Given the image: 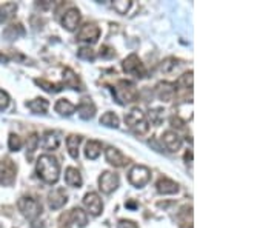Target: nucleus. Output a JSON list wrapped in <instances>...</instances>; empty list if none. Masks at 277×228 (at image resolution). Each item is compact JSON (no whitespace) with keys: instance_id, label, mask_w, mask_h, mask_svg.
Here are the masks:
<instances>
[{"instance_id":"f257e3e1","label":"nucleus","mask_w":277,"mask_h":228,"mask_svg":"<svg viewBox=\"0 0 277 228\" xmlns=\"http://www.w3.org/2000/svg\"><path fill=\"white\" fill-rule=\"evenodd\" d=\"M36 173L39 176V179H42L45 183H55L60 177V164L57 162V159L51 154H42L37 159V165H36Z\"/></svg>"},{"instance_id":"f03ea898","label":"nucleus","mask_w":277,"mask_h":228,"mask_svg":"<svg viewBox=\"0 0 277 228\" xmlns=\"http://www.w3.org/2000/svg\"><path fill=\"white\" fill-rule=\"evenodd\" d=\"M113 96L119 105H127L136 102L138 97V91L136 85L130 80H119L117 85L113 88Z\"/></svg>"},{"instance_id":"7ed1b4c3","label":"nucleus","mask_w":277,"mask_h":228,"mask_svg":"<svg viewBox=\"0 0 277 228\" xmlns=\"http://www.w3.org/2000/svg\"><path fill=\"white\" fill-rule=\"evenodd\" d=\"M125 123L137 134H145L149 130L146 116L140 108H133L128 114H125Z\"/></svg>"},{"instance_id":"20e7f679","label":"nucleus","mask_w":277,"mask_h":228,"mask_svg":"<svg viewBox=\"0 0 277 228\" xmlns=\"http://www.w3.org/2000/svg\"><path fill=\"white\" fill-rule=\"evenodd\" d=\"M71 224H74V225H77V227H80V228L87 227V224H88L87 213L83 211L82 208L76 207V208H73L71 211H68V213H65V215L60 216L59 225H60L62 228H71Z\"/></svg>"},{"instance_id":"39448f33","label":"nucleus","mask_w":277,"mask_h":228,"mask_svg":"<svg viewBox=\"0 0 277 228\" xmlns=\"http://www.w3.org/2000/svg\"><path fill=\"white\" fill-rule=\"evenodd\" d=\"M17 207H19L22 215L30 221H36L42 213V204L37 202L33 197H26V196L20 197L17 202Z\"/></svg>"},{"instance_id":"423d86ee","label":"nucleus","mask_w":277,"mask_h":228,"mask_svg":"<svg viewBox=\"0 0 277 228\" xmlns=\"http://www.w3.org/2000/svg\"><path fill=\"white\" fill-rule=\"evenodd\" d=\"M123 71L125 73H128V74H133L134 77L137 79H145L146 77V68L145 65L142 63V60L138 59V56L137 54H130L127 59L123 60Z\"/></svg>"},{"instance_id":"0eeeda50","label":"nucleus","mask_w":277,"mask_h":228,"mask_svg":"<svg viewBox=\"0 0 277 228\" xmlns=\"http://www.w3.org/2000/svg\"><path fill=\"white\" fill-rule=\"evenodd\" d=\"M128 180L137 188H142L151 180V170L145 165H134L128 174Z\"/></svg>"},{"instance_id":"6e6552de","label":"nucleus","mask_w":277,"mask_h":228,"mask_svg":"<svg viewBox=\"0 0 277 228\" xmlns=\"http://www.w3.org/2000/svg\"><path fill=\"white\" fill-rule=\"evenodd\" d=\"M119 183H120V179L116 173H113V171H103L102 176L99 177V188L105 194H111L113 191H116Z\"/></svg>"},{"instance_id":"1a4fd4ad","label":"nucleus","mask_w":277,"mask_h":228,"mask_svg":"<svg viewBox=\"0 0 277 228\" xmlns=\"http://www.w3.org/2000/svg\"><path fill=\"white\" fill-rule=\"evenodd\" d=\"M17 167L11 159L0 161V185H11L16 180Z\"/></svg>"},{"instance_id":"9d476101","label":"nucleus","mask_w":277,"mask_h":228,"mask_svg":"<svg viewBox=\"0 0 277 228\" xmlns=\"http://www.w3.org/2000/svg\"><path fill=\"white\" fill-rule=\"evenodd\" d=\"M100 37V28L95 23H87L80 28L76 39L79 42H88V44H95Z\"/></svg>"},{"instance_id":"9b49d317","label":"nucleus","mask_w":277,"mask_h":228,"mask_svg":"<svg viewBox=\"0 0 277 228\" xmlns=\"http://www.w3.org/2000/svg\"><path fill=\"white\" fill-rule=\"evenodd\" d=\"M83 205H85V208L91 213L92 216H99L103 210L102 199L97 193H87L85 197H83Z\"/></svg>"},{"instance_id":"f8f14e48","label":"nucleus","mask_w":277,"mask_h":228,"mask_svg":"<svg viewBox=\"0 0 277 228\" xmlns=\"http://www.w3.org/2000/svg\"><path fill=\"white\" fill-rule=\"evenodd\" d=\"M105 158H106V162H109L111 165H114L117 168L127 167L130 164V159L125 158V156L120 153V150H117L114 147H108L105 150Z\"/></svg>"},{"instance_id":"ddd939ff","label":"nucleus","mask_w":277,"mask_h":228,"mask_svg":"<svg viewBox=\"0 0 277 228\" xmlns=\"http://www.w3.org/2000/svg\"><path fill=\"white\" fill-rule=\"evenodd\" d=\"M68 202V194L63 188H55L48 194V204L51 210H60Z\"/></svg>"},{"instance_id":"4468645a","label":"nucleus","mask_w":277,"mask_h":228,"mask_svg":"<svg viewBox=\"0 0 277 228\" xmlns=\"http://www.w3.org/2000/svg\"><path fill=\"white\" fill-rule=\"evenodd\" d=\"M80 11L77 8H69L62 17V25L68 31H74L80 23Z\"/></svg>"},{"instance_id":"2eb2a0df","label":"nucleus","mask_w":277,"mask_h":228,"mask_svg":"<svg viewBox=\"0 0 277 228\" xmlns=\"http://www.w3.org/2000/svg\"><path fill=\"white\" fill-rule=\"evenodd\" d=\"M162 142H163L165 148L168 151H173V153L179 151L180 147H182V137L174 131H165L162 136Z\"/></svg>"},{"instance_id":"dca6fc26","label":"nucleus","mask_w":277,"mask_h":228,"mask_svg":"<svg viewBox=\"0 0 277 228\" xmlns=\"http://www.w3.org/2000/svg\"><path fill=\"white\" fill-rule=\"evenodd\" d=\"M77 113H79V116L83 119V120H90L94 117V114H95V105L94 102L91 101V99H82L80 104L76 107Z\"/></svg>"},{"instance_id":"f3484780","label":"nucleus","mask_w":277,"mask_h":228,"mask_svg":"<svg viewBox=\"0 0 277 228\" xmlns=\"http://www.w3.org/2000/svg\"><path fill=\"white\" fill-rule=\"evenodd\" d=\"M157 97L160 99L162 102H171L174 99L176 94V88H174V83L170 82H160L156 88Z\"/></svg>"},{"instance_id":"a211bd4d","label":"nucleus","mask_w":277,"mask_h":228,"mask_svg":"<svg viewBox=\"0 0 277 228\" xmlns=\"http://www.w3.org/2000/svg\"><path fill=\"white\" fill-rule=\"evenodd\" d=\"M156 188L160 194H176L179 191V185L170 177H160L156 183Z\"/></svg>"},{"instance_id":"6ab92c4d","label":"nucleus","mask_w":277,"mask_h":228,"mask_svg":"<svg viewBox=\"0 0 277 228\" xmlns=\"http://www.w3.org/2000/svg\"><path fill=\"white\" fill-rule=\"evenodd\" d=\"M179 227L180 228H192V207L191 205H185L180 208V211L176 216Z\"/></svg>"},{"instance_id":"aec40b11","label":"nucleus","mask_w":277,"mask_h":228,"mask_svg":"<svg viewBox=\"0 0 277 228\" xmlns=\"http://www.w3.org/2000/svg\"><path fill=\"white\" fill-rule=\"evenodd\" d=\"M65 182H66V185H69V187L80 188L82 183H83L80 171L74 167H68L66 171H65Z\"/></svg>"},{"instance_id":"412c9836","label":"nucleus","mask_w":277,"mask_h":228,"mask_svg":"<svg viewBox=\"0 0 277 228\" xmlns=\"http://www.w3.org/2000/svg\"><path fill=\"white\" fill-rule=\"evenodd\" d=\"M59 145H60V137L55 131H46L44 134V137H42V147H44L45 150H48V151L57 150Z\"/></svg>"},{"instance_id":"4be33fe9","label":"nucleus","mask_w":277,"mask_h":228,"mask_svg":"<svg viewBox=\"0 0 277 228\" xmlns=\"http://www.w3.org/2000/svg\"><path fill=\"white\" fill-rule=\"evenodd\" d=\"M54 110H55V113H59L60 116L69 117V116H73V114H74L76 105L69 102L68 99H59V101L55 102V105H54Z\"/></svg>"},{"instance_id":"5701e85b","label":"nucleus","mask_w":277,"mask_h":228,"mask_svg":"<svg viewBox=\"0 0 277 228\" xmlns=\"http://www.w3.org/2000/svg\"><path fill=\"white\" fill-rule=\"evenodd\" d=\"M63 85L65 87L73 88V90H77V91L82 90V83H80L77 74L71 68H65V71H63Z\"/></svg>"},{"instance_id":"b1692460","label":"nucleus","mask_w":277,"mask_h":228,"mask_svg":"<svg viewBox=\"0 0 277 228\" xmlns=\"http://www.w3.org/2000/svg\"><path fill=\"white\" fill-rule=\"evenodd\" d=\"M25 36V28L22 23H11L3 30V37L6 40H16Z\"/></svg>"},{"instance_id":"393cba45","label":"nucleus","mask_w":277,"mask_h":228,"mask_svg":"<svg viewBox=\"0 0 277 228\" xmlns=\"http://www.w3.org/2000/svg\"><path fill=\"white\" fill-rule=\"evenodd\" d=\"M26 107L30 108L34 114H46L48 108H49V102L44 97H37L34 101L26 102Z\"/></svg>"},{"instance_id":"a878e982","label":"nucleus","mask_w":277,"mask_h":228,"mask_svg":"<svg viewBox=\"0 0 277 228\" xmlns=\"http://www.w3.org/2000/svg\"><path fill=\"white\" fill-rule=\"evenodd\" d=\"M16 12H17L16 3L8 2V3L0 5V23H5V22L11 20L14 16H16Z\"/></svg>"},{"instance_id":"bb28decb","label":"nucleus","mask_w":277,"mask_h":228,"mask_svg":"<svg viewBox=\"0 0 277 228\" xmlns=\"http://www.w3.org/2000/svg\"><path fill=\"white\" fill-rule=\"evenodd\" d=\"M174 88H176V93L182 91V90H185V91L189 90L191 91L192 90V71H188V73L180 76L177 79V82L174 83Z\"/></svg>"},{"instance_id":"cd10ccee","label":"nucleus","mask_w":277,"mask_h":228,"mask_svg":"<svg viewBox=\"0 0 277 228\" xmlns=\"http://www.w3.org/2000/svg\"><path fill=\"white\" fill-rule=\"evenodd\" d=\"M82 142V137L80 136H76V134H71L68 136L66 139V147H68V153L71 156L73 159H77L79 158V145Z\"/></svg>"},{"instance_id":"c85d7f7f","label":"nucleus","mask_w":277,"mask_h":228,"mask_svg":"<svg viewBox=\"0 0 277 228\" xmlns=\"http://www.w3.org/2000/svg\"><path fill=\"white\" fill-rule=\"evenodd\" d=\"M39 144H40L39 134H37V133L30 134V137H28V140H26V159H28V162L33 161V156H34V153H36Z\"/></svg>"},{"instance_id":"c756f323","label":"nucleus","mask_w":277,"mask_h":228,"mask_svg":"<svg viewBox=\"0 0 277 228\" xmlns=\"http://www.w3.org/2000/svg\"><path fill=\"white\" fill-rule=\"evenodd\" d=\"M100 153H102V144H100V142L99 140H90L87 144V148H85L87 158L91 159V161H95L100 156Z\"/></svg>"},{"instance_id":"7c9ffc66","label":"nucleus","mask_w":277,"mask_h":228,"mask_svg":"<svg viewBox=\"0 0 277 228\" xmlns=\"http://www.w3.org/2000/svg\"><path fill=\"white\" fill-rule=\"evenodd\" d=\"M34 82H36V85H39V87H40L42 90H45L46 93H59V91L63 90L62 85H59V83H51V82H48V80H45V79H36Z\"/></svg>"},{"instance_id":"2f4dec72","label":"nucleus","mask_w":277,"mask_h":228,"mask_svg":"<svg viewBox=\"0 0 277 228\" xmlns=\"http://www.w3.org/2000/svg\"><path fill=\"white\" fill-rule=\"evenodd\" d=\"M100 123L108 126V128H117L119 126V117H117V114L116 113H105L103 116L100 117Z\"/></svg>"},{"instance_id":"473e14b6","label":"nucleus","mask_w":277,"mask_h":228,"mask_svg":"<svg viewBox=\"0 0 277 228\" xmlns=\"http://www.w3.org/2000/svg\"><path fill=\"white\" fill-rule=\"evenodd\" d=\"M177 65H179V60L176 59V57H166V59L162 60V63H160V71L165 74H170L177 68Z\"/></svg>"},{"instance_id":"72a5a7b5","label":"nucleus","mask_w":277,"mask_h":228,"mask_svg":"<svg viewBox=\"0 0 277 228\" xmlns=\"http://www.w3.org/2000/svg\"><path fill=\"white\" fill-rule=\"evenodd\" d=\"M77 56H79V59H83V60H94L95 59V53L92 51V48L90 47H82L79 48L77 51Z\"/></svg>"},{"instance_id":"f704fd0d","label":"nucleus","mask_w":277,"mask_h":228,"mask_svg":"<svg viewBox=\"0 0 277 228\" xmlns=\"http://www.w3.org/2000/svg\"><path fill=\"white\" fill-rule=\"evenodd\" d=\"M131 5H133L131 0H117V2L113 3L114 9H116L119 14H127L128 9L131 8Z\"/></svg>"},{"instance_id":"c9c22d12","label":"nucleus","mask_w":277,"mask_h":228,"mask_svg":"<svg viewBox=\"0 0 277 228\" xmlns=\"http://www.w3.org/2000/svg\"><path fill=\"white\" fill-rule=\"evenodd\" d=\"M8 147H9L11 151H19L22 148V139L17 134L11 133L9 139H8Z\"/></svg>"},{"instance_id":"e433bc0d","label":"nucleus","mask_w":277,"mask_h":228,"mask_svg":"<svg viewBox=\"0 0 277 228\" xmlns=\"http://www.w3.org/2000/svg\"><path fill=\"white\" fill-rule=\"evenodd\" d=\"M163 110L160 108H156V110H151L149 111V120L151 123H154V125H160L162 120H163Z\"/></svg>"},{"instance_id":"4c0bfd02","label":"nucleus","mask_w":277,"mask_h":228,"mask_svg":"<svg viewBox=\"0 0 277 228\" xmlns=\"http://www.w3.org/2000/svg\"><path fill=\"white\" fill-rule=\"evenodd\" d=\"M8 105H9V96H8L5 91L0 90V111L6 110Z\"/></svg>"},{"instance_id":"58836bf2","label":"nucleus","mask_w":277,"mask_h":228,"mask_svg":"<svg viewBox=\"0 0 277 228\" xmlns=\"http://www.w3.org/2000/svg\"><path fill=\"white\" fill-rule=\"evenodd\" d=\"M100 56L105 57V59H111V57L116 56L114 48H111V47H108V45H103V47L100 48Z\"/></svg>"},{"instance_id":"ea45409f","label":"nucleus","mask_w":277,"mask_h":228,"mask_svg":"<svg viewBox=\"0 0 277 228\" xmlns=\"http://www.w3.org/2000/svg\"><path fill=\"white\" fill-rule=\"evenodd\" d=\"M117 228H138V225L134 221H130V219H120L117 222Z\"/></svg>"},{"instance_id":"a19ab883","label":"nucleus","mask_w":277,"mask_h":228,"mask_svg":"<svg viewBox=\"0 0 277 228\" xmlns=\"http://www.w3.org/2000/svg\"><path fill=\"white\" fill-rule=\"evenodd\" d=\"M170 123H171V126H174V128H184L185 126V120L182 119V117H179V116H173L171 119H170Z\"/></svg>"},{"instance_id":"79ce46f5","label":"nucleus","mask_w":277,"mask_h":228,"mask_svg":"<svg viewBox=\"0 0 277 228\" xmlns=\"http://www.w3.org/2000/svg\"><path fill=\"white\" fill-rule=\"evenodd\" d=\"M185 161H186V164H191V161H192V151H191V150L186 151V154H185Z\"/></svg>"},{"instance_id":"37998d69","label":"nucleus","mask_w":277,"mask_h":228,"mask_svg":"<svg viewBox=\"0 0 277 228\" xmlns=\"http://www.w3.org/2000/svg\"><path fill=\"white\" fill-rule=\"evenodd\" d=\"M125 205H127L128 208H133V210H134V208L137 207V204H136V202H133V201H131V202H127V204H125Z\"/></svg>"}]
</instances>
